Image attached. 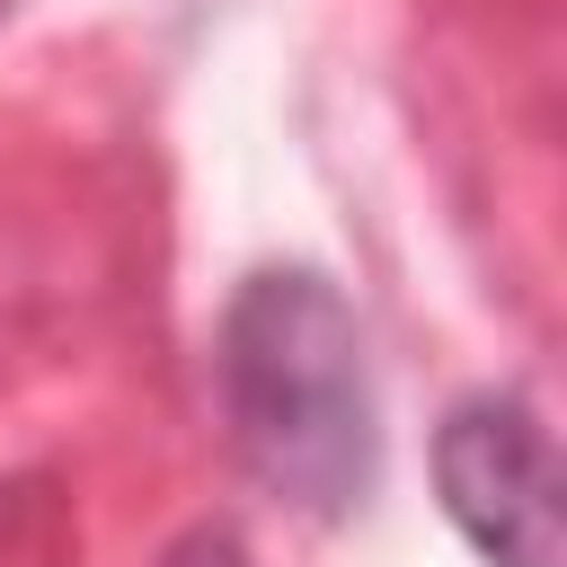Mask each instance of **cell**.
Here are the masks:
<instances>
[{"label":"cell","mask_w":567,"mask_h":567,"mask_svg":"<svg viewBox=\"0 0 567 567\" xmlns=\"http://www.w3.org/2000/svg\"><path fill=\"white\" fill-rule=\"evenodd\" d=\"M434 478L487 567H558V452L523 399H461L434 434Z\"/></svg>","instance_id":"cell-2"},{"label":"cell","mask_w":567,"mask_h":567,"mask_svg":"<svg viewBox=\"0 0 567 567\" xmlns=\"http://www.w3.org/2000/svg\"><path fill=\"white\" fill-rule=\"evenodd\" d=\"M168 567H248V549H239L230 532H195V540L168 549Z\"/></svg>","instance_id":"cell-3"},{"label":"cell","mask_w":567,"mask_h":567,"mask_svg":"<svg viewBox=\"0 0 567 567\" xmlns=\"http://www.w3.org/2000/svg\"><path fill=\"white\" fill-rule=\"evenodd\" d=\"M213 372H221L230 452L248 461L257 487H275L284 505L319 523L363 505L372 461H381V416H372L363 328L328 275L310 266L248 275L221 310Z\"/></svg>","instance_id":"cell-1"}]
</instances>
